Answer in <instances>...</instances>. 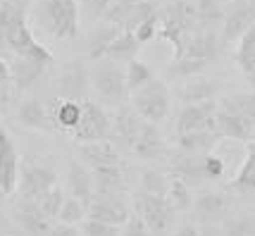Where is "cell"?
I'll list each match as a JSON object with an SVG mask.
<instances>
[{
	"label": "cell",
	"mask_w": 255,
	"mask_h": 236,
	"mask_svg": "<svg viewBox=\"0 0 255 236\" xmlns=\"http://www.w3.org/2000/svg\"><path fill=\"white\" fill-rule=\"evenodd\" d=\"M150 236H153V234H150Z\"/></svg>",
	"instance_id": "cell-57"
},
{
	"label": "cell",
	"mask_w": 255,
	"mask_h": 236,
	"mask_svg": "<svg viewBox=\"0 0 255 236\" xmlns=\"http://www.w3.org/2000/svg\"><path fill=\"white\" fill-rule=\"evenodd\" d=\"M131 150L133 155L141 157V160H160V157H165L167 143L162 138V134H160V129H157V124L143 119V126H141L138 138H136Z\"/></svg>",
	"instance_id": "cell-18"
},
{
	"label": "cell",
	"mask_w": 255,
	"mask_h": 236,
	"mask_svg": "<svg viewBox=\"0 0 255 236\" xmlns=\"http://www.w3.org/2000/svg\"><path fill=\"white\" fill-rule=\"evenodd\" d=\"M45 29L57 41H72L79 34V0H43L41 2Z\"/></svg>",
	"instance_id": "cell-2"
},
{
	"label": "cell",
	"mask_w": 255,
	"mask_h": 236,
	"mask_svg": "<svg viewBox=\"0 0 255 236\" xmlns=\"http://www.w3.org/2000/svg\"><path fill=\"white\" fill-rule=\"evenodd\" d=\"M0 222H2V210H0Z\"/></svg>",
	"instance_id": "cell-54"
},
{
	"label": "cell",
	"mask_w": 255,
	"mask_h": 236,
	"mask_svg": "<svg viewBox=\"0 0 255 236\" xmlns=\"http://www.w3.org/2000/svg\"><path fill=\"white\" fill-rule=\"evenodd\" d=\"M222 136L220 131H191L177 134V148L181 153H210Z\"/></svg>",
	"instance_id": "cell-25"
},
{
	"label": "cell",
	"mask_w": 255,
	"mask_h": 236,
	"mask_svg": "<svg viewBox=\"0 0 255 236\" xmlns=\"http://www.w3.org/2000/svg\"><path fill=\"white\" fill-rule=\"evenodd\" d=\"M112 131V117L103 105L93 101H81V122L69 136H74L79 143H91V141H103Z\"/></svg>",
	"instance_id": "cell-5"
},
{
	"label": "cell",
	"mask_w": 255,
	"mask_h": 236,
	"mask_svg": "<svg viewBox=\"0 0 255 236\" xmlns=\"http://www.w3.org/2000/svg\"><path fill=\"white\" fill-rule=\"evenodd\" d=\"M244 77H246V81H248V84H251V86H253V91H255V67L251 69V72H246Z\"/></svg>",
	"instance_id": "cell-51"
},
{
	"label": "cell",
	"mask_w": 255,
	"mask_h": 236,
	"mask_svg": "<svg viewBox=\"0 0 255 236\" xmlns=\"http://www.w3.org/2000/svg\"><path fill=\"white\" fill-rule=\"evenodd\" d=\"M208 67H210V65L198 62V60H191V57H177V60L169 62V72H172L174 77H196L200 72H205Z\"/></svg>",
	"instance_id": "cell-38"
},
{
	"label": "cell",
	"mask_w": 255,
	"mask_h": 236,
	"mask_svg": "<svg viewBox=\"0 0 255 236\" xmlns=\"http://www.w3.org/2000/svg\"><path fill=\"white\" fill-rule=\"evenodd\" d=\"M234 62L241 72H251L255 67V24L246 31L239 41H236V48H234Z\"/></svg>",
	"instance_id": "cell-29"
},
{
	"label": "cell",
	"mask_w": 255,
	"mask_h": 236,
	"mask_svg": "<svg viewBox=\"0 0 255 236\" xmlns=\"http://www.w3.org/2000/svg\"><path fill=\"white\" fill-rule=\"evenodd\" d=\"M50 115H53L55 129L60 134H72V131L77 129V124L81 122V103L60 98V101L50 108Z\"/></svg>",
	"instance_id": "cell-23"
},
{
	"label": "cell",
	"mask_w": 255,
	"mask_h": 236,
	"mask_svg": "<svg viewBox=\"0 0 255 236\" xmlns=\"http://www.w3.org/2000/svg\"><path fill=\"white\" fill-rule=\"evenodd\" d=\"M84 217H86V205L81 201H77L74 196H72V198H65V205H62L57 220H60V222H67V225H81Z\"/></svg>",
	"instance_id": "cell-39"
},
{
	"label": "cell",
	"mask_w": 255,
	"mask_h": 236,
	"mask_svg": "<svg viewBox=\"0 0 255 236\" xmlns=\"http://www.w3.org/2000/svg\"><path fill=\"white\" fill-rule=\"evenodd\" d=\"M122 34V26H115V24H105L98 26L89 38V57L91 60H103L108 57V50H110L112 41Z\"/></svg>",
	"instance_id": "cell-26"
},
{
	"label": "cell",
	"mask_w": 255,
	"mask_h": 236,
	"mask_svg": "<svg viewBox=\"0 0 255 236\" xmlns=\"http://www.w3.org/2000/svg\"><path fill=\"white\" fill-rule=\"evenodd\" d=\"M217 91H220V81H215V79H193L191 84H186L181 89V101H184V105L212 101L217 96Z\"/></svg>",
	"instance_id": "cell-27"
},
{
	"label": "cell",
	"mask_w": 255,
	"mask_h": 236,
	"mask_svg": "<svg viewBox=\"0 0 255 236\" xmlns=\"http://www.w3.org/2000/svg\"><path fill=\"white\" fill-rule=\"evenodd\" d=\"M222 210H227V196L220 191L203 193V196H198V201H196V213L200 217H215V215H220Z\"/></svg>",
	"instance_id": "cell-33"
},
{
	"label": "cell",
	"mask_w": 255,
	"mask_h": 236,
	"mask_svg": "<svg viewBox=\"0 0 255 236\" xmlns=\"http://www.w3.org/2000/svg\"><path fill=\"white\" fill-rule=\"evenodd\" d=\"M93 184H96V193H120L127 186L122 165H103V167H93Z\"/></svg>",
	"instance_id": "cell-24"
},
{
	"label": "cell",
	"mask_w": 255,
	"mask_h": 236,
	"mask_svg": "<svg viewBox=\"0 0 255 236\" xmlns=\"http://www.w3.org/2000/svg\"><path fill=\"white\" fill-rule=\"evenodd\" d=\"M157 29H160V17H153V19H145L143 24H138L131 34L136 36L138 43H148L157 36Z\"/></svg>",
	"instance_id": "cell-43"
},
{
	"label": "cell",
	"mask_w": 255,
	"mask_h": 236,
	"mask_svg": "<svg viewBox=\"0 0 255 236\" xmlns=\"http://www.w3.org/2000/svg\"><path fill=\"white\" fill-rule=\"evenodd\" d=\"M133 110L143 117L145 122L160 124L162 119H167L169 115V103H172V93L162 79H153L148 81L143 89L133 91L131 93Z\"/></svg>",
	"instance_id": "cell-3"
},
{
	"label": "cell",
	"mask_w": 255,
	"mask_h": 236,
	"mask_svg": "<svg viewBox=\"0 0 255 236\" xmlns=\"http://www.w3.org/2000/svg\"><path fill=\"white\" fill-rule=\"evenodd\" d=\"M17 119L19 124H24L26 129H33V131H45V134H55V122H53V115L45 108L43 101L38 98H29L19 105V113H17Z\"/></svg>",
	"instance_id": "cell-16"
},
{
	"label": "cell",
	"mask_w": 255,
	"mask_h": 236,
	"mask_svg": "<svg viewBox=\"0 0 255 236\" xmlns=\"http://www.w3.org/2000/svg\"><path fill=\"white\" fill-rule=\"evenodd\" d=\"M248 146H251V148H255V138H253V141H251V143H248Z\"/></svg>",
	"instance_id": "cell-53"
},
{
	"label": "cell",
	"mask_w": 255,
	"mask_h": 236,
	"mask_svg": "<svg viewBox=\"0 0 255 236\" xmlns=\"http://www.w3.org/2000/svg\"><path fill=\"white\" fill-rule=\"evenodd\" d=\"M133 5H136V0H112V5L103 14V22L115 24V26H122L124 29V24H127V19H129V14L133 10Z\"/></svg>",
	"instance_id": "cell-35"
},
{
	"label": "cell",
	"mask_w": 255,
	"mask_h": 236,
	"mask_svg": "<svg viewBox=\"0 0 255 236\" xmlns=\"http://www.w3.org/2000/svg\"><path fill=\"white\" fill-rule=\"evenodd\" d=\"M86 215L91 220L124 227V222L131 217V210L120 193H96L93 201L89 203V208H86Z\"/></svg>",
	"instance_id": "cell-9"
},
{
	"label": "cell",
	"mask_w": 255,
	"mask_h": 236,
	"mask_svg": "<svg viewBox=\"0 0 255 236\" xmlns=\"http://www.w3.org/2000/svg\"><path fill=\"white\" fill-rule=\"evenodd\" d=\"M0 55L26 57L43 65L53 62V53L33 38L31 29L26 24V10L17 0L0 2Z\"/></svg>",
	"instance_id": "cell-1"
},
{
	"label": "cell",
	"mask_w": 255,
	"mask_h": 236,
	"mask_svg": "<svg viewBox=\"0 0 255 236\" xmlns=\"http://www.w3.org/2000/svg\"><path fill=\"white\" fill-rule=\"evenodd\" d=\"M169 184H172L169 177H165L162 172H153V169L143 172V177H141V189L145 193H155V196H167Z\"/></svg>",
	"instance_id": "cell-37"
},
{
	"label": "cell",
	"mask_w": 255,
	"mask_h": 236,
	"mask_svg": "<svg viewBox=\"0 0 255 236\" xmlns=\"http://www.w3.org/2000/svg\"><path fill=\"white\" fill-rule=\"evenodd\" d=\"M253 24H255V5L253 2H236V0H229V10L224 12L220 41H222V43H236Z\"/></svg>",
	"instance_id": "cell-10"
},
{
	"label": "cell",
	"mask_w": 255,
	"mask_h": 236,
	"mask_svg": "<svg viewBox=\"0 0 255 236\" xmlns=\"http://www.w3.org/2000/svg\"><path fill=\"white\" fill-rule=\"evenodd\" d=\"M79 2H81L89 19H103L105 10L112 5V0H79Z\"/></svg>",
	"instance_id": "cell-44"
},
{
	"label": "cell",
	"mask_w": 255,
	"mask_h": 236,
	"mask_svg": "<svg viewBox=\"0 0 255 236\" xmlns=\"http://www.w3.org/2000/svg\"><path fill=\"white\" fill-rule=\"evenodd\" d=\"M143 126V117L136 113L133 108H120L117 115L112 117V131L110 136L117 141L120 148H127L131 150L136 138H138V131Z\"/></svg>",
	"instance_id": "cell-14"
},
{
	"label": "cell",
	"mask_w": 255,
	"mask_h": 236,
	"mask_svg": "<svg viewBox=\"0 0 255 236\" xmlns=\"http://www.w3.org/2000/svg\"><path fill=\"white\" fill-rule=\"evenodd\" d=\"M53 186H57V174L55 169L48 167V165L29 162L19 172V191H22L24 198H33L36 201L38 196L50 191Z\"/></svg>",
	"instance_id": "cell-12"
},
{
	"label": "cell",
	"mask_w": 255,
	"mask_h": 236,
	"mask_svg": "<svg viewBox=\"0 0 255 236\" xmlns=\"http://www.w3.org/2000/svg\"><path fill=\"white\" fill-rule=\"evenodd\" d=\"M227 101L232 103L234 108L251 122V126H253V131H255V91H239V93L227 96Z\"/></svg>",
	"instance_id": "cell-36"
},
{
	"label": "cell",
	"mask_w": 255,
	"mask_h": 236,
	"mask_svg": "<svg viewBox=\"0 0 255 236\" xmlns=\"http://www.w3.org/2000/svg\"><path fill=\"white\" fill-rule=\"evenodd\" d=\"M205 157L208 153H181L172 157V172L177 179H184L186 184H198L208 179V169H205Z\"/></svg>",
	"instance_id": "cell-17"
},
{
	"label": "cell",
	"mask_w": 255,
	"mask_h": 236,
	"mask_svg": "<svg viewBox=\"0 0 255 236\" xmlns=\"http://www.w3.org/2000/svg\"><path fill=\"white\" fill-rule=\"evenodd\" d=\"M124 74H127V89H129V93L143 89L148 81H153V79H155L153 67H150V65H145L143 60H138V57H133V60L127 62Z\"/></svg>",
	"instance_id": "cell-30"
},
{
	"label": "cell",
	"mask_w": 255,
	"mask_h": 236,
	"mask_svg": "<svg viewBox=\"0 0 255 236\" xmlns=\"http://www.w3.org/2000/svg\"><path fill=\"white\" fill-rule=\"evenodd\" d=\"M91 79H93V86L98 89V93L108 103H120L129 93V89H127V74H124V69L115 60L96 65L93 72H91Z\"/></svg>",
	"instance_id": "cell-6"
},
{
	"label": "cell",
	"mask_w": 255,
	"mask_h": 236,
	"mask_svg": "<svg viewBox=\"0 0 255 236\" xmlns=\"http://www.w3.org/2000/svg\"><path fill=\"white\" fill-rule=\"evenodd\" d=\"M19 153H17V146L12 141V136L0 126V191L5 196H10L17 184H19Z\"/></svg>",
	"instance_id": "cell-11"
},
{
	"label": "cell",
	"mask_w": 255,
	"mask_h": 236,
	"mask_svg": "<svg viewBox=\"0 0 255 236\" xmlns=\"http://www.w3.org/2000/svg\"><path fill=\"white\" fill-rule=\"evenodd\" d=\"M205 169H208V179H220L224 174V160L217 155H212V153H208V157H205Z\"/></svg>",
	"instance_id": "cell-46"
},
{
	"label": "cell",
	"mask_w": 255,
	"mask_h": 236,
	"mask_svg": "<svg viewBox=\"0 0 255 236\" xmlns=\"http://www.w3.org/2000/svg\"><path fill=\"white\" fill-rule=\"evenodd\" d=\"M210 236H215V234H210Z\"/></svg>",
	"instance_id": "cell-56"
},
{
	"label": "cell",
	"mask_w": 255,
	"mask_h": 236,
	"mask_svg": "<svg viewBox=\"0 0 255 236\" xmlns=\"http://www.w3.org/2000/svg\"><path fill=\"white\" fill-rule=\"evenodd\" d=\"M89 72L84 67L81 60H69L62 72H60V79H57V89H60V98L65 101H79L86 96V89H89Z\"/></svg>",
	"instance_id": "cell-13"
},
{
	"label": "cell",
	"mask_w": 255,
	"mask_h": 236,
	"mask_svg": "<svg viewBox=\"0 0 255 236\" xmlns=\"http://www.w3.org/2000/svg\"><path fill=\"white\" fill-rule=\"evenodd\" d=\"M0 196H5V193H2V191H0Z\"/></svg>",
	"instance_id": "cell-55"
},
{
	"label": "cell",
	"mask_w": 255,
	"mask_h": 236,
	"mask_svg": "<svg viewBox=\"0 0 255 236\" xmlns=\"http://www.w3.org/2000/svg\"><path fill=\"white\" fill-rule=\"evenodd\" d=\"M138 41H136V36L131 34V31H127V29H122V34L117 36L115 41H112L110 50H108V57L110 60H115V62H129V60H133L136 57V53H138Z\"/></svg>",
	"instance_id": "cell-31"
},
{
	"label": "cell",
	"mask_w": 255,
	"mask_h": 236,
	"mask_svg": "<svg viewBox=\"0 0 255 236\" xmlns=\"http://www.w3.org/2000/svg\"><path fill=\"white\" fill-rule=\"evenodd\" d=\"M79 155H81V160H84L91 169L103 167V165H120L117 148L112 146V143H108L105 138H103V141H91V143H81Z\"/></svg>",
	"instance_id": "cell-22"
},
{
	"label": "cell",
	"mask_w": 255,
	"mask_h": 236,
	"mask_svg": "<svg viewBox=\"0 0 255 236\" xmlns=\"http://www.w3.org/2000/svg\"><path fill=\"white\" fill-rule=\"evenodd\" d=\"M7 62H10V69H12V84L17 86L19 91H26L31 89L33 84L38 81V79L43 77V72L48 65L43 62H36V60H26V57H5Z\"/></svg>",
	"instance_id": "cell-20"
},
{
	"label": "cell",
	"mask_w": 255,
	"mask_h": 236,
	"mask_svg": "<svg viewBox=\"0 0 255 236\" xmlns=\"http://www.w3.org/2000/svg\"><path fill=\"white\" fill-rule=\"evenodd\" d=\"M67 184H69V193L89 208V203L93 201V196H96L93 172H89V169L84 167V165H79V162H72V165H69V174H67Z\"/></svg>",
	"instance_id": "cell-21"
},
{
	"label": "cell",
	"mask_w": 255,
	"mask_h": 236,
	"mask_svg": "<svg viewBox=\"0 0 255 236\" xmlns=\"http://www.w3.org/2000/svg\"><path fill=\"white\" fill-rule=\"evenodd\" d=\"M17 217H19V225L26 229V234H31V236H48L50 227L55 222V220H50V217L41 210V205L33 201V198H24V203L19 205Z\"/></svg>",
	"instance_id": "cell-19"
},
{
	"label": "cell",
	"mask_w": 255,
	"mask_h": 236,
	"mask_svg": "<svg viewBox=\"0 0 255 236\" xmlns=\"http://www.w3.org/2000/svg\"><path fill=\"white\" fill-rule=\"evenodd\" d=\"M36 203L41 205V210H43L50 220H57V217H60V210H62V205H65V191H62L60 186H53L50 191H45L43 196H38Z\"/></svg>",
	"instance_id": "cell-34"
},
{
	"label": "cell",
	"mask_w": 255,
	"mask_h": 236,
	"mask_svg": "<svg viewBox=\"0 0 255 236\" xmlns=\"http://www.w3.org/2000/svg\"><path fill=\"white\" fill-rule=\"evenodd\" d=\"M153 232L145 227V222L138 215H131L127 222H124V236H150Z\"/></svg>",
	"instance_id": "cell-45"
},
{
	"label": "cell",
	"mask_w": 255,
	"mask_h": 236,
	"mask_svg": "<svg viewBox=\"0 0 255 236\" xmlns=\"http://www.w3.org/2000/svg\"><path fill=\"white\" fill-rule=\"evenodd\" d=\"M174 236H200V229L198 227H193V225H184L174 232Z\"/></svg>",
	"instance_id": "cell-49"
},
{
	"label": "cell",
	"mask_w": 255,
	"mask_h": 236,
	"mask_svg": "<svg viewBox=\"0 0 255 236\" xmlns=\"http://www.w3.org/2000/svg\"><path fill=\"white\" fill-rule=\"evenodd\" d=\"M229 189L241 193H255V148L248 146V155L241 162L239 172L234 174V179L229 181Z\"/></svg>",
	"instance_id": "cell-28"
},
{
	"label": "cell",
	"mask_w": 255,
	"mask_h": 236,
	"mask_svg": "<svg viewBox=\"0 0 255 236\" xmlns=\"http://www.w3.org/2000/svg\"><path fill=\"white\" fill-rule=\"evenodd\" d=\"M167 198L172 201V205H174V210H186L191 205V191H189V184L184 179H172V184H169V193H167Z\"/></svg>",
	"instance_id": "cell-40"
},
{
	"label": "cell",
	"mask_w": 255,
	"mask_h": 236,
	"mask_svg": "<svg viewBox=\"0 0 255 236\" xmlns=\"http://www.w3.org/2000/svg\"><path fill=\"white\" fill-rule=\"evenodd\" d=\"M217 131L224 138H234V141H241V143H251L255 138L251 122L227 98H222L217 105Z\"/></svg>",
	"instance_id": "cell-8"
},
{
	"label": "cell",
	"mask_w": 255,
	"mask_h": 236,
	"mask_svg": "<svg viewBox=\"0 0 255 236\" xmlns=\"http://www.w3.org/2000/svg\"><path fill=\"white\" fill-rule=\"evenodd\" d=\"M236 2H253L255 5V0H236Z\"/></svg>",
	"instance_id": "cell-52"
},
{
	"label": "cell",
	"mask_w": 255,
	"mask_h": 236,
	"mask_svg": "<svg viewBox=\"0 0 255 236\" xmlns=\"http://www.w3.org/2000/svg\"><path fill=\"white\" fill-rule=\"evenodd\" d=\"M133 208L150 232H167L174 222V205L167 196H155V193L143 191L141 196H136Z\"/></svg>",
	"instance_id": "cell-4"
},
{
	"label": "cell",
	"mask_w": 255,
	"mask_h": 236,
	"mask_svg": "<svg viewBox=\"0 0 255 236\" xmlns=\"http://www.w3.org/2000/svg\"><path fill=\"white\" fill-rule=\"evenodd\" d=\"M81 234L84 236H120V227L89 217L86 222H81Z\"/></svg>",
	"instance_id": "cell-42"
},
{
	"label": "cell",
	"mask_w": 255,
	"mask_h": 236,
	"mask_svg": "<svg viewBox=\"0 0 255 236\" xmlns=\"http://www.w3.org/2000/svg\"><path fill=\"white\" fill-rule=\"evenodd\" d=\"M10 103V91L5 86H0V110H5V105Z\"/></svg>",
	"instance_id": "cell-50"
},
{
	"label": "cell",
	"mask_w": 255,
	"mask_h": 236,
	"mask_svg": "<svg viewBox=\"0 0 255 236\" xmlns=\"http://www.w3.org/2000/svg\"><path fill=\"white\" fill-rule=\"evenodd\" d=\"M7 81H12V69H10V62L5 57L0 55V86H5Z\"/></svg>",
	"instance_id": "cell-48"
},
{
	"label": "cell",
	"mask_w": 255,
	"mask_h": 236,
	"mask_svg": "<svg viewBox=\"0 0 255 236\" xmlns=\"http://www.w3.org/2000/svg\"><path fill=\"white\" fill-rule=\"evenodd\" d=\"M222 236H255V217H232Z\"/></svg>",
	"instance_id": "cell-41"
},
{
	"label": "cell",
	"mask_w": 255,
	"mask_h": 236,
	"mask_svg": "<svg viewBox=\"0 0 255 236\" xmlns=\"http://www.w3.org/2000/svg\"><path fill=\"white\" fill-rule=\"evenodd\" d=\"M217 53H220V38L215 34V29H196L186 38L181 57H191V60L210 65L212 60L217 57Z\"/></svg>",
	"instance_id": "cell-15"
},
{
	"label": "cell",
	"mask_w": 255,
	"mask_h": 236,
	"mask_svg": "<svg viewBox=\"0 0 255 236\" xmlns=\"http://www.w3.org/2000/svg\"><path fill=\"white\" fill-rule=\"evenodd\" d=\"M191 131H217V103L203 101L181 108L177 117V134H191Z\"/></svg>",
	"instance_id": "cell-7"
},
{
	"label": "cell",
	"mask_w": 255,
	"mask_h": 236,
	"mask_svg": "<svg viewBox=\"0 0 255 236\" xmlns=\"http://www.w3.org/2000/svg\"><path fill=\"white\" fill-rule=\"evenodd\" d=\"M196 14H198V29H215L224 22V10L220 0H196Z\"/></svg>",
	"instance_id": "cell-32"
},
{
	"label": "cell",
	"mask_w": 255,
	"mask_h": 236,
	"mask_svg": "<svg viewBox=\"0 0 255 236\" xmlns=\"http://www.w3.org/2000/svg\"><path fill=\"white\" fill-rule=\"evenodd\" d=\"M79 234L81 232L77 229V225H67V222H60V220H55L50 232H48V236H79Z\"/></svg>",
	"instance_id": "cell-47"
}]
</instances>
